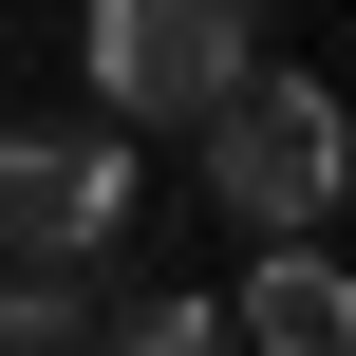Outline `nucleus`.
<instances>
[{"instance_id": "f257e3e1", "label": "nucleus", "mask_w": 356, "mask_h": 356, "mask_svg": "<svg viewBox=\"0 0 356 356\" xmlns=\"http://www.w3.org/2000/svg\"><path fill=\"white\" fill-rule=\"evenodd\" d=\"M338 169H356V131H338L319 75H263V56H244V75L207 94V188H225L244 244H300V225L338 207Z\"/></svg>"}, {"instance_id": "f03ea898", "label": "nucleus", "mask_w": 356, "mask_h": 356, "mask_svg": "<svg viewBox=\"0 0 356 356\" xmlns=\"http://www.w3.org/2000/svg\"><path fill=\"white\" fill-rule=\"evenodd\" d=\"M94 94L113 113H207L244 56H263V0H94Z\"/></svg>"}, {"instance_id": "7ed1b4c3", "label": "nucleus", "mask_w": 356, "mask_h": 356, "mask_svg": "<svg viewBox=\"0 0 356 356\" xmlns=\"http://www.w3.org/2000/svg\"><path fill=\"white\" fill-rule=\"evenodd\" d=\"M131 150L113 131H0V263H113Z\"/></svg>"}, {"instance_id": "20e7f679", "label": "nucleus", "mask_w": 356, "mask_h": 356, "mask_svg": "<svg viewBox=\"0 0 356 356\" xmlns=\"http://www.w3.org/2000/svg\"><path fill=\"white\" fill-rule=\"evenodd\" d=\"M225 338H244V356H356V282L319 263V225L244 263V300H225Z\"/></svg>"}, {"instance_id": "39448f33", "label": "nucleus", "mask_w": 356, "mask_h": 356, "mask_svg": "<svg viewBox=\"0 0 356 356\" xmlns=\"http://www.w3.org/2000/svg\"><path fill=\"white\" fill-rule=\"evenodd\" d=\"M0 356H94V319H75V263H19V282H0Z\"/></svg>"}, {"instance_id": "423d86ee", "label": "nucleus", "mask_w": 356, "mask_h": 356, "mask_svg": "<svg viewBox=\"0 0 356 356\" xmlns=\"http://www.w3.org/2000/svg\"><path fill=\"white\" fill-rule=\"evenodd\" d=\"M113 356H244V338H225V300H131Z\"/></svg>"}]
</instances>
